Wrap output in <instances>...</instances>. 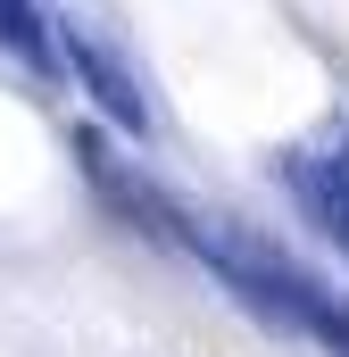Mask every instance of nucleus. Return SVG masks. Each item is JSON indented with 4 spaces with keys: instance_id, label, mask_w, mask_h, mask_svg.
<instances>
[{
    "instance_id": "1",
    "label": "nucleus",
    "mask_w": 349,
    "mask_h": 357,
    "mask_svg": "<svg viewBox=\"0 0 349 357\" xmlns=\"http://www.w3.org/2000/svg\"><path fill=\"white\" fill-rule=\"evenodd\" d=\"M283 183H291V199L316 216V233L349 258V150L341 142H333V150H299V158L283 167Z\"/></svg>"
},
{
    "instance_id": "2",
    "label": "nucleus",
    "mask_w": 349,
    "mask_h": 357,
    "mask_svg": "<svg viewBox=\"0 0 349 357\" xmlns=\"http://www.w3.org/2000/svg\"><path fill=\"white\" fill-rule=\"evenodd\" d=\"M0 33H8L25 59H42V17H34V0H0Z\"/></svg>"
}]
</instances>
